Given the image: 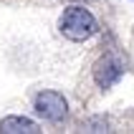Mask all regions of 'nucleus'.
<instances>
[{"label":"nucleus","mask_w":134,"mask_h":134,"mask_svg":"<svg viewBox=\"0 0 134 134\" xmlns=\"http://www.w3.org/2000/svg\"><path fill=\"white\" fill-rule=\"evenodd\" d=\"M58 25H61V33L68 41H89L91 36H96V30H99L96 18L81 5L66 8L63 15H61V20H58Z\"/></svg>","instance_id":"nucleus-1"},{"label":"nucleus","mask_w":134,"mask_h":134,"mask_svg":"<svg viewBox=\"0 0 134 134\" xmlns=\"http://www.w3.org/2000/svg\"><path fill=\"white\" fill-rule=\"evenodd\" d=\"M33 106H36L38 116H43L48 121H61L68 111L66 99L61 96L58 91H41L36 96V101H33Z\"/></svg>","instance_id":"nucleus-2"},{"label":"nucleus","mask_w":134,"mask_h":134,"mask_svg":"<svg viewBox=\"0 0 134 134\" xmlns=\"http://www.w3.org/2000/svg\"><path fill=\"white\" fill-rule=\"evenodd\" d=\"M121 76H124V66H121V61L114 58V56H104V58L94 66V79H96V83L101 89L114 86Z\"/></svg>","instance_id":"nucleus-3"},{"label":"nucleus","mask_w":134,"mask_h":134,"mask_svg":"<svg viewBox=\"0 0 134 134\" xmlns=\"http://www.w3.org/2000/svg\"><path fill=\"white\" fill-rule=\"evenodd\" d=\"M0 132H25V134H33L38 132V124L33 119H28V116H5V119L0 121Z\"/></svg>","instance_id":"nucleus-4"}]
</instances>
